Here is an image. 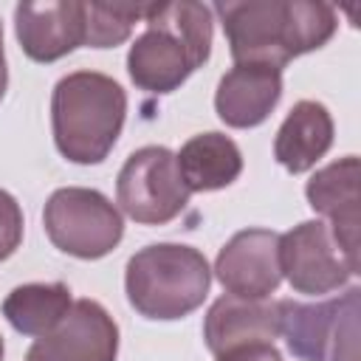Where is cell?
Instances as JSON below:
<instances>
[{
	"instance_id": "obj_1",
	"label": "cell",
	"mask_w": 361,
	"mask_h": 361,
	"mask_svg": "<svg viewBox=\"0 0 361 361\" xmlns=\"http://www.w3.org/2000/svg\"><path fill=\"white\" fill-rule=\"evenodd\" d=\"M228 51L237 62L285 68L330 42L336 8L319 0H226L214 3Z\"/></svg>"
},
{
	"instance_id": "obj_22",
	"label": "cell",
	"mask_w": 361,
	"mask_h": 361,
	"mask_svg": "<svg viewBox=\"0 0 361 361\" xmlns=\"http://www.w3.org/2000/svg\"><path fill=\"white\" fill-rule=\"evenodd\" d=\"M0 361H3V336H0Z\"/></svg>"
},
{
	"instance_id": "obj_15",
	"label": "cell",
	"mask_w": 361,
	"mask_h": 361,
	"mask_svg": "<svg viewBox=\"0 0 361 361\" xmlns=\"http://www.w3.org/2000/svg\"><path fill=\"white\" fill-rule=\"evenodd\" d=\"M333 147V116L322 102L302 99L290 107L274 138V158L290 172L302 175L316 166Z\"/></svg>"
},
{
	"instance_id": "obj_11",
	"label": "cell",
	"mask_w": 361,
	"mask_h": 361,
	"mask_svg": "<svg viewBox=\"0 0 361 361\" xmlns=\"http://www.w3.org/2000/svg\"><path fill=\"white\" fill-rule=\"evenodd\" d=\"M14 34L23 54L34 62H56L85 45V3L45 0L17 3Z\"/></svg>"
},
{
	"instance_id": "obj_17",
	"label": "cell",
	"mask_w": 361,
	"mask_h": 361,
	"mask_svg": "<svg viewBox=\"0 0 361 361\" xmlns=\"http://www.w3.org/2000/svg\"><path fill=\"white\" fill-rule=\"evenodd\" d=\"M71 305L73 299L65 282H25L3 299V316L17 333L39 338L62 322Z\"/></svg>"
},
{
	"instance_id": "obj_21",
	"label": "cell",
	"mask_w": 361,
	"mask_h": 361,
	"mask_svg": "<svg viewBox=\"0 0 361 361\" xmlns=\"http://www.w3.org/2000/svg\"><path fill=\"white\" fill-rule=\"evenodd\" d=\"M8 85V68H6V51H3V23H0V99L6 96Z\"/></svg>"
},
{
	"instance_id": "obj_2",
	"label": "cell",
	"mask_w": 361,
	"mask_h": 361,
	"mask_svg": "<svg viewBox=\"0 0 361 361\" xmlns=\"http://www.w3.org/2000/svg\"><path fill=\"white\" fill-rule=\"evenodd\" d=\"M212 6L195 0L149 3L144 31L127 54V73L138 90L164 96L178 90L212 54Z\"/></svg>"
},
{
	"instance_id": "obj_19",
	"label": "cell",
	"mask_w": 361,
	"mask_h": 361,
	"mask_svg": "<svg viewBox=\"0 0 361 361\" xmlns=\"http://www.w3.org/2000/svg\"><path fill=\"white\" fill-rule=\"evenodd\" d=\"M23 209L14 200V195H8L6 189H0V262L8 259L20 243H23Z\"/></svg>"
},
{
	"instance_id": "obj_14",
	"label": "cell",
	"mask_w": 361,
	"mask_h": 361,
	"mask_svg": "<svg viewBox=\"0 0 361 361\" xmlns=\"http://www.w3.org/2000/svg\"><path fill=\"white\" fill-rule=\"evenodd\" d=\"M279 99H282L279 68L237 62L228 73H223L217 85L214 110L226 127L248 130V127H259L279 104Z\"/></svg>"
},
{
	"instance_id": "obj_9",
	"label": "cell",
	"mask_w": 361,
	"mask_h": 361,
	"mask_svg": "<svg viewBox=\"0 0 361 361\" xmlns=\"http://www.w3.org/2000/svg\"><path fill=\"white\" fill-rule=\"evenodd\" d=\"M118 324L96 299H76L62 322L39 336L25 361H116Z\"/></svg>"
},
{
	"instance_id": "obj_5",
	"label": "cell",
	"mask_w": 361,
	"mask_h": 361,
	"mask_svg": "<svg viewBox=\"0 0 361 361\" xmlns=\"http://www.w3.org/2000/svg\"><path fill=\"white\" fill-rule=\"evenodd\" d=\"M358 288L324 302L279 299V336L302 361H358Z\"/></svg>"
},
{
	"instance_id": "obj_12",
	"label": "cell",
	"mask_w": 361,
	"mask_h": 361,
	"mask_svg": "<svg viewBox=\"0 0 361 361\" xmlns=\"http://www.w3.org/2000/svg\"><path fill=\"white\" fill-rule=\"evenodd\" d=\"M358 155H344L322 166L305 186L307 203L319 212L341 245L347 262L358 271Z\"/></svg>"
},
{
	"instance_id": "obj_7",
	"label": "cell",
	"mask_w": 361,
	"mask_h": 361,
	"mask_svg": "<svg viewBox=\"0 0 361 361\" xmlns=\"http://www.w3.org/2000/svg\"><path fill=\"white\" fill-rule=\"evenodd\" d=\"M189 195L175 152L158 144L135 149L116 178V200L121 212L141 226H164L175 220L186 209Z\"/></svg>"
},
{
	"instance_id": "obj_20",
	"label": "cell",
	"mask_w": 361,
	"mask_h": 361,
	"mask_svg": "<svg viewBox=\"0 0 361 361\" xmlns=\"http://www.w3.org/2000/svg\"><path fill=\"white\" fill-rule=\"evenodd\" d=\"M217 361H282V355L274 344H251V347L223 353V355H217Z\"/></svg>"
},
{
	"instance_id": "obj_3",
	"label": "cell",
	"mask_w": 361,
	"mask_h": 361,
	"mask_svg": "<svg viewBox=\"0 0 361 361\" xmlns=\"http://www.w3.org/2000/svg\"><path fill=\"white\" fill-rule=\"evenodd\" d=\"M127 116L124 87L99 71H73L54 85V144L71 164H102L116 147Z\"/></svg>"
},
{
	"instance_id": "obj_16",
	"label": "cell",
	"mask_w": 361,
	"mask_h": 361,
	"mask_svg": "<svg viewBox=\"0 0 361 361\" xmlns=\"http://www.w3.org/2000/svg\"><path fill=\"white\" fill-rule=\"evenodd\" d=\"M175 158H178V169H180V178L189 192L226 189L243 172V152L223 133L192 135Z\"/></svg>"
},
{
	"instance_id": "obj_8",
	"label": "cell",
	"mask_w": 361,
	"mask_h": 361,
	"mask_svg": "<svg viewBox=\"0 0 361 361\" xmlns=\"http://www.w3.org/2000/svg\"><path fill=\"white\" fill-rule=\"evenodd\" d=\"M279 268L296 293L310 296L333 293L358 276L324 220H305L279 237Z\"/></svg>"
},
{
	"instance_id": "obj_18",
	"label": "cell",
	"mask_w": 361,
	"mask_h": 361,
	"mask_svg": "<svg viewBox=\"0 0 361 361\" xmlns=\"http://www.w3.org/2000/svg\"><path fill=\"white\" fill-rule=\"evenodd\" d=\"M147 6L127 3H85V45L90 48H116L121 45L135 23H144Z\"/></svg>"
},
{
	"instance_id": "obj_10",
	"label": "cell",
	"mask_w": 361,
	"mask_h": 361,
	"mask_svg": "<svg viewBox=\"0 0 361 361\" xmlns=\"http://www.w3.org/2000/svg\"><path fill=\"white\" fill-rule=\"evenodd\" d=\"M279 237L271 228L237 231L214 259V276L223 290L245 299H268L282 282Z\"/></svg>"
},
{
	"instance_id": "obj_13",
	"label": "cell",
	"mask_w": 361,
	"mask_h": 361,
	"mask_svg": "<svg viewBox=\"0 0 361 361\" xmlns=\"http://www.w3.org/2000/svg\"><path fill=\"white\" fill-rule=\"evenodd\" d=\"M203 338L214 355L251 344H274V338H279V302L271 296L245 299L223 293L203 319Z\"/></svg>"
},
{
	"instance_id": "obj_6",
	"label": "cell",
	"mask_w": 361,
	"mask_h": 361,
	"mask_svg": "<svg viewBox=\"0 0 361 361\" xmlns=\"http://www.w3.org/2000/svg\"><path fill=\"white\" fill-rule=\"evenodd\" d=\"M42 226L54 248L76 259H102L124 237L121 212L99 189L62 186L42 209Z\"/></svg>"
},
{
	"instance_id": "obj_4",
	"label": "cell",
	"mask_w": 361,
	"mask_h": 361,
	"mask_svg": "<svg viewBox=\"0 0 361 361\" xmlns=\"http://www.w3.org/2000/svg\"><path fill=\"white\" fill-rule=\"evenodd\" d=\"M212 285L206 257L183 243H152L127 259V302L144 319L172 322L203 305Z\"/></svg>"
}]
</instances>
